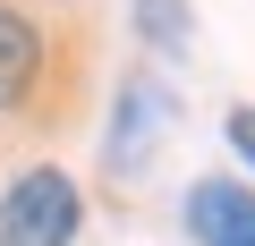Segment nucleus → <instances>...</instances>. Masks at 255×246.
Wrapping results in <instances>:
<instances>
[{
  "label": "nucleus",
  "mask_w": 255,
  "mask_h": 246,
  "mask_svg": "<svg viewBox=\"0 0 255 246\" xmlns=\"http://www.w3.org/2000/svg\"><path fill=\"white\" fill-rule=\"evenodd\" d=\"M77 238V187L68 170H26L0 195V246H68Z\"/></svg>",
  "instance_id": "obj_1"
},
{
  "label": "nucleus",
  "mask_w": 255,
  "mask_h": 246,
  "mask_svg": "<svg viewBox=\"0 0 255 246\" xmlns=\"http://www.w3.org/2000/svg\"><path fill=\"white\" fill-rule=\"evenodd\" d=\"M187 229H196V246H255V195L230 178H204L187 195Z\"/></svg>",
  "instance_id": "obj_2"
},
{
  "label": "nucleus",
  "mask_w": 255,
  "mask_h": 246,
  "mask_svg": "<svg viewBox=\"0 0 255 246\" xmlns=\"http://www.w3.org/2000/svg\"><path fill=\"white\" fill-rule=\"evenodd\" d=\"M170 128V102L153 93V85H128L119 93V136H111V162L128 170V162H145V145Z\"/></svg>",
  "instance_id": "obj_3"
},
{
  "label": "nucleus",
  "mask_w": 255,
  "mask_h": 246,
  "mask_svg": "<svg viewBox=\"0 0 255 246\" xmlns=\"http://www.w3.org/2000/svg\"><path fill=\"white\" fill-rule=\"evenodd\" d=\"M34 60H43V43H34V26L0 9V110H9V102H17L26 85H34Z\"/></svg>",
  "instance_id": "obj_4"
},
{
  "label": "nucleus",
  "mask_w": 255,
  "mask_h": 246,
  "mask_svg": "<svg viewBox=\"0 0 255 246\" xmlns=\"http://www.w3.org/2000/svg\"><path fill=\"white\" fill-rule=\"evenodd\" d=\"M136 34L162 51H187V0H136Z\"/></svg>",
  "instance_id": "obj_5"
},
{
  "label": "nucleus",
  "mask_w": 255,
  "mask_h": 246,
  "mask_svg": "<svg viewBox=\"0 0 255 246\" xmlns=\"http://www.w3.org/2000/svg\"><path fill=\"white\" fill-rule=\"evenodd\" d=\"M230 145H238V153L255 162V110H230Z\"/></svg>",
  "instance_id": "obj_6"
}]
</instances>
